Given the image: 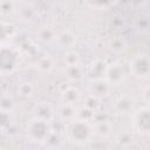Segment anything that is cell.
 <instances>
[{"label": "cell", "instance_id": "cell-6", "mask_svg": "<svg viewBox=\"0 0 150 150\" xmlns=\"http://www.w3.org/2000/svg\"><path fill=\"white\" fill-rule=\"evenodd\" d=\"M111 88H112V86L105 79H100V80L90 81L88 90H89V95H93L101 100L103 97H107L110 94Z\"/></svg>", "mask_w": 150, "mask_h": 150}, {"label": "cell", "instance_id": "cell-3", "mask_svg": "<svg viewBox=\"0 0 150 150\" xmlns=\"http://www.w3.org/2000/svg\"><path fill=\"white\" fill-rule=\"evenodd\" d=\"M129 71L137 79L150 77V56L137 54L129 61Z\"/></svg>", "mask_w": 150, "mask_h": 150}, {"label": "cell", "instance_id": "cell-25", "mask_svg": "<svg viewBox=\"0 0 150 150\" xmlns=\"http://www.w3.org/2000/svg\"><path fill=\"white\" fill-rule=\"evenodd\" d=\"M45 144L48 145L52 150H56V149L59 148V145L61 144V138H60V136H59L57 134H55V132L52 130V132L49 134V136H48L47 139L45 141Z\"/></svg>", "mask_w": 150, "mask_h": 150}, {"label": "cell", "instance_id": "cell-7", "mask_svg": "<svg viewBox=\"0 0 150 150\" xmlns=\"http://www.w3.org/2000/svg\"><path fill=\"white\" fill-rule=\"evenodd\" d=\"M16 54L6 47L1 49V73L2 74H12V71L16 67Z\"/></svg>", "mask_w": 150, "mask_h": 150}, {"label": "cell", "instance_id": "cell-22", "mask_svg": "<svg viewBox=\"0 0 150 150\" xmlns=\"http://www.w3.org/2000/svg\"><path fill=\"white\" fill-rule=\"evenodd\" d=\"M14 107H15V102H14L12 96H9V95H2L1 96V102H0L1 112L11 114L13 111Z\"/></svg>", "mask_w": 150, "mask_h": 150}, {"label": "cell", "instance_id": "cell-21", "mask_svg": "<svg viewBox=\"0 0 150 150\" xmlns=\"http://www.w3.org/2000/svg\"><path fill=\"white\" fill-rule=\"evenodd\" d=\"M95 112H96V111H93L91 109H89V108H87V107L83 105V107H81V108H77V115H76V118L90 123V122L94 121Z\"/></svg>", "mask_w": 150, "mask_h": 150}, {"label": "cell", "instance_id": "cell-19", "mask_svg": "<svg viewBox=\"0 0 150 150\" xmlns=\"http://www.w3.org/2000/svg\"><path fill=\"white\" fill-rule=\"evenodd\" d=\"M18 13H19L20 18H21L23 21H30V20H33V19L36 16V14H38L36 9H35L32 5H29V4L22 5V6L18 9Z\"/></svg>", "mask_w": 150, "mask_h": 150}, {"label": "cell", "instance_id": "cell-30", "mask_svg": "<svg viewBox=\"0 0 150 150\" xmlns=\"http://www.w3.org/2000/svg\"><path fill=\"white\" fill-rule=\"evenodd\" d=\"M143 98H144V101L148 104H150V86H148L144 89V91H143Z\"/></svg>", "mask_w": 150, "mask_h": 150}, {"label": "cell", "instance_id": "cell-5", "mask_svg": "<svg viewBox=\"0 0 150 150\" xmlns=\"http://www.w3.org/2000/svg\"><path fill=\"white\" fill-rule=\"evenodd\" d=\"M127 77V71L124 69V67L118 63V62H114L108 64V69H107V74H105V80L111 84V86H120L121 83L124 82Z\"/></svg>", "mask_w": 150, "mask_h": 150}, {"label": "cell", "instance_id": "cell-14", "mask_svg": "<svg viewBox=\"0 0 150 150\" xmlns=\"http://www.w3.org/2000/svg\"><path fill=\"white\" fill-rule=\"evenodd\" d=\"M36 69L40 73H50L54 69V60L49 55L41 56L36 60Z\"/></svg>", "mask_w": 150, "mask_h": 150}, {"label": "cell", "instance_id": "cell-11", "mask_svg": "<svg viewBox=\"0 0 150 150\" xmlns=\"http://www.w3.org/2000/svg\"><path fill=\"white\" fill-rule=\"evenodd\" d=\"M56 115L59 116L60 120H62L63 122L68 123L71 122L74 120H76V115H77V108L74 104H67V103H62L57 110H56Z\"/></svg>", "mask_w": 150, "mask_h": 150}, {"label": "cell", "instance_id": "cell-29", "mask_svg": "<svg viewBox=\"0 0 150 150\" xmlns=\"http://www.w3.org/2000/svg\"><path fill=\"white\" fill-rule=\"evenodd\" d=\"M103 121H110L109 120V115L105 112V111H100L97 110L95 112V116H94V123H98V122H103Z\"/></svg>", "mask_w": 150, "mask_h": 150}, {"label": "cell", "instance_id": "cell-8", "mask_svg": "<svg viewBox=\"0 0 150 150\" xmlns=\"http://www.w3.org/2000/svg\"><path fill=\"white\" fill-rule=\"evenodd\" d=\"M33 115L35 118H39V120H42V121H46L48 123H50L55 116V111L53 109V107L48 103V102H39L34 105L33 108Z\"/></svg>", "mask_w": 150, "mask_h": 150}, {"label": "cell", "instance_id": "cell-9", "mask_svg": "<svg viewBox=\"0 0 150 150\" xmlns=\"http://www.w3.org/2000/svg\"><path fill=\"white\" fill-rule=\"evenodd\" d=\"M134 105L135 101L130 95H121L115 100L114 108L118 114H131L134 112Z\"/></svg>", "mask_w": 150, "mask_h": 150}, {"label": "cell", "instance_id": "cell-26", "mask_svg": "<svg viewBox=\"0 0 150 150\" xmlns=\"http://www.w3.org/2000/svg\"><path fill=\"white\" fill-rule=\"evenodd\" d=\"M100 102H101L100 98H97L93 95H88L84 100V107L91 109L93 111H97V110H100V107H101Z\"/></svg>", "mask_w": 150, "mask_h": 150}, {"label": "cell", "instance_id": "cell-17", "mask_svg": "<svg viewBox=\"0 0 150 150\" xmlns=\"http://www.w3.org/2000/svg\"><path fill=\"white\" fill-rule=\"evenodd\" d=\"M135 28L141 34H146L150 32V15L141 14L135 22Z\"/></svg>", "mask_w": 150, "mask_h": 150}, {"label": "cell", "instance_id": "cell-24", "mask_svg": "<svg viewBox=\"0 0 150 150\" xmlns=\"http://www.w3.org/2000/svg\"><path fill=\"white\" fill-rule=\"evenodd\" d=\"M33 91H34V86L32 82L28 81L20 83V86L18 87V94L21 97H29L33 94Z\"/></svg>", "mask_w": 150, "mask_h": 150}, {"label": "cell", "instance_id": "cell-13", "mask_svg": "<svg viewBox=\"0 0 150 150\" xmlns=\"http://www.w3.org/2000/svg\"><path fill=\"white\" fill-rule=\"evenodd\" d=\"M36 38H38L39 41H41L43 43H49V42L56 41L57 34L54 30V28L48 27V26H45V27H41V28L38 29Z\"/></svg>", "mask_w": 150, "mask_h": 150}, {"label": "cell", "instance_id": "cell-28", "mask_svg": "<svg viewBox=\"0 0 150 150\" xmlns=\"http://www.w3.org/2000/svg\"><path fill=\"white\" fill-rule=\"evenodd\" d=\"M15 9V2L9 1V0H2L0 1V11L2 14H8L12 13Z\"/></svg>", "mask_w": 150, "mask_h": 150}, {"label": "cell", "instance_id": "cell-10", "mask_svg": "<svg viewBox=\"0 0 150 150\" xmlns=\"http://www.w3.org/2000/svg\"><path fill=\"white\" fill-rule=\"evenodd\" d=\"M107 69H108V64L105 61L97 59L95 61L91 62V64L89 66V77L90 81L93 80H100V79H105V74H107Z\"/></svg>", "mask_w": 150, "mask_h": 150}, {"label": "cell", "instance_id": "cell-20", "mask_svg": "<svg viewBox=\"0 0 150 150\" xmlns=\"http://www.w3.org/2000/svg\"><path fill=\"white\" fill-rule=\"evenodd\" d=\"M63 61L66 66H79L81 61V56L76 50H67L63 55Z\"/></svg>", "mask_w": 150, "mask_h": 150}, {"label": "cell", "instance_id": "cell-23", "mask_svg": "<svg viewBox=\"0 0 150 150\" xmlns=\"http://www.w3.org/2000/svg\"><path fill=\"white\" fill-rule=\"evenodd\" d=\"M125 40L121 36H115L109 41V48L110 50H112L114 53H121L125 49Z\"/></svg>", "mask_w": 150, "mask_h": 150}, {"label": "cell", "instance_id": "cell-1", "mask_svg": "<svg viewBox=\"0 0 150 150\" xmlns=\"http://www.w3.org/2000/svg\"><path fill=\"white\" fill-rule=\"evenodd\" d=\"M64 135L68 141L75 144H86L89 142L94 135V127L89 122L81 120H74L66 123Z\"/></svg>", "mask_w": 150, "mask_h": 150}, {"label": "cell", "instance_id": "cell-18", "mask_svg": "<svg viewBox=\"0 0 150 150\" xmlns=\"http://www.w3.org/2000/svg\"><path fill=\"white\" fill-rule=\"evenodd\" d=\"M64 75L69 81L75 82V81H79L83 76V69L80 64L79 66H66Z\"/></svg>", "mask_w": 150, "mask_h": 150}, {"label": "cell", "instance_id": "cell-4", "mask_svg": "<svg viewBox=\"0 0 150 150\" xmlns=\"http://www.w3.org/2000/svg\"><path fill=\"white\" fill-rule=\"evenodd\" d=\"M134 129L142 135H150V108H141L132 112Z\"/></svg>", "mask_w": 150, "mask_h": 150}, {"label": "cell", "instance_id": "cell-2", "mask_svg": "<svg viewBox=\"0 0 150 150\" xmlns=\"http://www.w3.org/2000/svg\"><path fill=\"white\" fill-rule=\"evenodd\" d=\"M52 132L50 123L33 117L26 127V136L32 142H39L45 143L49 134Z\"/></svg>", "mask_w": 150, "mask_h": 150}, {"label": "cell", "instance_id": "cell-16", "mask_svg": "<svg viewBox=\"0 0 150 150\" xmlns=\"http://www.w3.org/2000/svg\"><path fill=\"white\" fill-rule=\"evenodd\" d=\"M94 134H96L97 136L104 138L108 137L111 131H112V124L110 123V121H103V122H98V123H94Z\"/></svg>", "mask_w": 150, "mask_h": 150}, {"label": "cell", "instance_id": "cell-12", "mask_svg": "<svg viewBox=\"0 0 150 150\" xmlns=\"http://www.w3.org/2000/svg\"><path fill=\"white\" fill-rule=\"evenodd\" d=\"M81 98V93L76 87L69 86L66 89L62 90L61 93V101L62 103H67V104H76Z\"/></svg>", "mask_w": 150, "mask_h": 150}, {"label": "cell", "instance_id": "cell-27", "mask_svg": "<svg viewBox=\"0 0 150 150\" xmlns=\"http://www.w3.org/2000/svg\"><path fill=\"white\" fill-rule=\"evenodd\" d=\"M116 142H117V144L118 145H121V146H129L131 143H132V136H131V134L130 132H121V134H118L117 135V137H116Z\"/></svg>", "mask_w": 150, "mask_h": 150}, {"label": "cell", "instance_id": "cell-15", "mask_svg": "<svg viewBox=\"0 0 150 150\" xmlns=\"http://www.w3.org/2000/svg\"><path fill=\"white\" fill-rule=\"evenodd\" d=\"M56 42L59 43L60 47H63V48L73 47L74 43H75V35L69 30L61 32L60 34H57Z\"/></svg>", "mask_w": 150, "mask_h": 150}]
</instances>
